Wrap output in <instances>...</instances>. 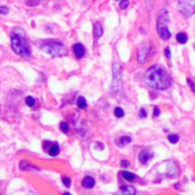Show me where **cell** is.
<instances>
[{
  "mask_svg": "<svg viewBox=\"0 0 195 195\" xmlns=\"http://www.w3.org/2000/svg\"><path fill=\"white\" fill-rule=\"evenodd\" d=\"M144 81L155 90H167L171 86V77L161 66H152L148 69L144 75Z\"/></svg>",
  "mask_w": 195,
  "mask_h": 195,
  "instance_id": "6da1fadb",
  "label": "cell"
},
{
  "mask_svg": "<svg viewBox=\"0 0 195 195\" xmlns=\"http://www.w3.org/2000/svg\"><path fill=\"white\" fill-rule=\"evenodd\" d=\"M11 44L13 51L16 54H19L23 57H30L32 52L30 46L26 40L24 32L20 29H16L11 34Z\"/></svg>",
  "mask_w": 195,
  "mask_h": 195,
  "instance_id": "7a4b0ae2",
  "label": "cell"
},
{
  "mask_svg": "<svg viewBox=\"0 0 195 195\" xmlns=\"http://www.w3.org/2000/svg\"><path fill=\"white\" fill-rule=\"evenodd\" d=\"M168 24V11L162 10V12L159 13L158 20H157V32L159 36L163 40L170 39L171 34L167 28Z\"/></svg>",
  "mask_w": 195,
  "mask_h": 195,
  "instance_id": "3957f363",
  "label": "cell"
},
{
  "mask_svg": "<svg viewBox=\"0 0 195 195\" xmlns=\"http://www.w3.org/2000/svg\"><path fill=\"white\" fill-rule=\"evenodd\" d=\"M42 51H44L46 54L51 55V56H62L66 54L65 48L61 43L56 41H50L46 42L44 45L41 46Z\"/></svg>",
  "mask_w": 195,
  "mask_h": 195,
  "instance_id": "277c9868",
  "label": "cell"
},
{
  "mask_svg": "<svg viewBox=\"0 0 195 195\" xmlns=\"http://www.w3.org/2000/svg\"><path fill=\"white\" fill-rule=\"evenodd\" d=\"M179 12L186 17H189L195 13V1H179L178 2Z\"/></svg>",
  "mask_w": 195,
  "mask_h": 195,
  "instance_id": "5b68a950",
  "label": "cell"
},
{
  "mask_svg": "<svg viewBox=\"0 0 195 195\" xmlns=\"http://www.w3.org/2000/svg\"><path fill=\"white\" fill-rule=\"evenodd\" d=\"M152 157H153V152H152V150L145 149V150H142V152H140L138 159H139V161L141 162L142 165H147L148 160H150Z\"/></svg>",
  "mask_w": 195,
  "mask_h": 195,
  "instance_id": "8992f818",
  "label": "cell"
},
{
  "mask_svg": "<svg viewBox=\"0 0 195 195\" xmlns=\"http://www.w3.org/2000/svg\"><path fill=\"white\" fill-rule=\"evenodd\" d=\"M136 189L132 186H123L116 195H135Z\"/></svg>",
  "mask_w": 195,
  "mask_h": 195,
  "instance_id": "52a82bcc",
  "label": "cell"
},
{
  "mask_svg": "<svg viewBox=\"0 0 195 195\" xmlns=\"http://www.w3.org/2000/svg\"><path fill=\"white\" fill-rule=\"evenodd\" d=\"M73 52H74V55L77 58H82L85 54V48L82 45L81 43H76L73 45Z\"/></svg>",
  "mask_w": 195,
  "mask_h": 195,
  "instance_id": "ba28073f",
  "label": "cell"
},
{
  "mask_svg": "<svg viewBox=\"0 0 195 195\" xmlns=\"http://www.w3.org/2000/svg\"><path fill=\"white\" fill-rule=\"evenodd\" d=\"M95 185V180L92 176H86L82 181V186L87 189H92Z\"/></svg>",
  "mask_w": 195,
  "mask_h": 195,
  "instance_id": "9c48e42d",
  "label": "cell"
},
{
  "mask_svg": "<svg viewBox=\"0 0 195 195\" xmlns=\"http://www.w3.org/2000/svg\"><path fill=\"white\" fill-rule=\"evenodd\" d=\"M93 34H94L95 39H98L103 34V28L100 23H95L94 28H93Z\"/></svg>",
  "mask_w": 195,
  "mask_h": 195,
  "instance_id": "30bf717a",
  "label": "cell"
},
{
  "mask_svg": "<svg viewBox=\"0 0 195 195\" xmlns=\"http://www.w3.org/2000/svg\"><path fill=\"white\" fill-rule=\"evenodd\" d=\"M19 167H20L21 170H24V171H29V170H35V171H37V170H39L38 167H36L35 166L30 164L27 161H21L20 164H19Z\"/></svg>",
  "mask_w": 195,
  "mask_h": 195,
  "instance_id": "8fae6325",
  "label": "cell"
},
{
  "mask_svg": "<svg viewBox=\"0 0 195 195\" xmlns=\"http://www.w3.org/2000/svg\"><path fill=\"white\" fill-rule=\"evenodd\" d=\"M131 142V137L130 136H127V135H124L122 137H120L119 141L117 142V145L120 148H123L124 146H126L128 144H129Z\"/></svg>",
  "mask_w": 195,
  "mask_h": 195,
  "instance_id": "7c38bea8",
  "label": "cell"
},
{
  "mask_svg": "<svg viewBox=\"0 0 195 195\" xmlns=\"http://www.w3.org/2000/svg\"><path fill=\"white\" fill-rule=\"evenodd\" d=\"M176 40L181 44H186L188 41V35L186 32H179L176 35Z\"/></svg>",
  "mask_w": 195,
  "mask_h": 195,
  "instance_id": "4fadbf2b",
  "label": "cell"
},
{
  "mask_svg": "<svg viewBox=\"0 0 195 195\" xmlns=\"http://www.w3.org/2000/svg\"><path fill=\"white\" fill-rule=\"evenodd\" d=\"M59 146H58V144H52L51 146V148H50V149H49V154L51 155V156H56L57 154H59Z\"/></svg>",
  "mask_w": 195,
  "mask_h": 195,
  "instance_id": "5bb4252c",
  "label": "cell"
},
{
  "mask_svg": "<svg viewBox=\"0 0 195 195\" xmlns=\"http://www.w3.org/2000/svg\"><path fill=\"white\" fill-rule=\"evenodd\" d=\"M122 176H123V178L126 179L127 181H133L136 178V175L135 174L131 173L129 171H124L122 172Z\"/></svg>",
  "mask_w": 195,
  "mask_h": 195,
  "instance_id": "9a60e30c",
  "label": "cell"
},
{
  "mask_svg": "<svg viewBox=\"0 0 195 195\" xmlns=\"http://www.w3.org/2000/svg\"><path fill=\"white\" fill-rule=\"evenodd\" d=\"M76 103H77V106L80 109H85L87 107V101L83 96H79Z\"/></svg>",
  "mask_w": 195,
  "mask_h": 195,
  "instance_id": "2e32d148",
  "label": "cell"
},
{
  "mask_svg": "<svg viewBox=\"0 0 195 195\" xmlns=\"http://www.w3.org/2000/svg\"><path fill=\"white\" fill-rule=\"evenodd\" d=\"M147 54H148V50H147V48H143L141 51H140V52H139V54H138V60L141 62V60H142V56H143V61L145 60V58H146V56H147Z\"/></svg>",
  "mask_w": 195,
  "mask_h": 195,
  "instance_id": "e0dca14e",
  "label": "cell"
},
{
  "mask_svg": "<svg viewBox=\"0 0 195 195\" xmlns=\"http://www.w3.org/2000/svg\"><path fill=\"white\" fill-rule=\"evenodd\" d=\"M114 113H115V116L118 117V118L123 117V116H124V114H125V112H124V111H123L120 107L115 108V110H114Z\"/></svg>",
  "mask_w": 195,
  "mask_h": 195,
  "instance_id": "ac0fdd59",
  "label": "cell"
},
{
  "mask_svg": "<svg viewBox=\"0 0 195 195\" xmlns=\"http://www.w3.org/2000/svg\"><path fill=\"white\" fill-rule=\"evenodd\" d=\"M25 102H26V104L29 106V107H32V106L35 104V100H34V98L32 96H27V97H26Z\"/></svg>",
  "mask_w": 195,
  "mask_h": 195,
  "instance_id": "d6986e66",
  "label": "cell"
},
{
  "mask_svg": "<svg viewBox=\"0 0 195 195\" xmlns=\"http://www.w3.org/2000/svg\"><path fill=\"white\" fill-rule=\"evenodd\" d=\"M168 141H170L171 144H176L177 142L179 141V136L176 134H171L168 135Z\"/></svg>",
  "mask_w": 195,
  "mask_h": 195,
  "instance_id": "ffe728a7",
  "label": "cell"
},
{
  "mask_svg": "<svg viewBox=\"0 0 195 195\" xmlns=\"http://www.w3.org/2000/svg\"><path fill=\"white\" fill-rule=\"evenodd\" d=\"M62 182H63V184L66 186L67 188H69L70 183H72V181H70V179L69 178V177H67V176L62 177Z\"/></svg>",
  "mask_w": 195,
  "mask_h": 195,
  "instance_id": "44dd1931",
  "label": "cell"
},
{
  "mask_svg": "<svg viewBox=\"0 0 195 195\" xmlns=\"http://www.w3.org/2000/svg\"><path fill=\"white\" fill-rule=\"evenodd\" d=\"M129 5V0H124V1H120V3H119V6H120V8L122 9V10H125V9H127Z\"/></svg>",
  "mask_w": 195,
  "mask_h": 195,
  "instance_id": "7402d4cb",
  "label": "cell"
},
{
  "mask_svg": "<svg viewBox=\"0 0 195 195\" xmlns=\"http://www.w3.org/2000/svg\"><path fill=\"white\" fill-rule=\"evenodd\" d=\"M60 129L64 132H67L69 130V124H67L66 122H61L60 123Z\"/></svg>",
  "mask_w": 195,
  "mask_h": 195,
  "instance_id": "603a6c76",
  "label": "cell"
},
{
  "mask_svg": "<svg viewBox=\"0 0 195 195\" xmlns=\"http://www.w3.org/2000/svg\"><path fill=\"white\" fill-rule=\"evenodd\" d=\"M139 116H140L141 118H145V117H147V111H146V110H145L144 108H141V109H140V111H139Z\"/></svg>",
  "mask_w": 195,
  "mask_h": 195,
  "instance_id": "cb8c5ba5",
  "label": "cell"
},
{
  "mask_svg": "<svg viewBox=\"0 0 195 195\" xmlns=\"http://www.w3.org/2000/svg\"><path fill=\"white\" fill-rule=\"evenodd\" d=\"M187 81H188V83H189V85L190 88L192 90V92H195V83L191 80L190 78H188V79H187Z\"/></svg>",
  "mask_w": 195,
  "mask_h": 195,
  "instance_id": "d4e9b609",
  "label": "cell"
},
{
  "mask_svg": "<svg viewBox=\"0 0 195 195\" xmlns=\"http://www.w3.org/2000/svg\"><path fill=\"white\" fill-rule=\"evenodd\" d=\"M8 13H9V9L7 7H5V6L0 7V13L4 15V14H7Z\"/></svg>",
  "mask_w": 195,
  "mask_h": 195,
  "instance_id": "484cf974",
  "label": "cell"
},
{
  "mask_svg": "<svg viewBox=\"0 0 195 195\" xmlns=\"http://www.w3.org/2000/svg\"><path fill=\"white\" fill-rule=\"evenodd\" d=\"M121 166L123 167H128L129 166V163L127 160H123V161H121Z\"/></svg>",
  "mask_w": 195,
  "mask_h": 195,
  "instance_id": "4316f807",
  "label": "cell"
},
{
  "mask_svg": "<svg viewBox=\"0 0 195 195\" xmlns=\"http://www.w3.org/2000/svg\"><path fill=\"white\" fill-rule=\"evenodd\" d=\"M165 52H166V56L167 57V58H171V50H170V48H166V50H165Z\"/></svg>",
  "mask_w": 195,
  "mask_h": 195,
  "instance_id": "83f0119b",
  "label": "cell"
},
{
  "mask_svg": "<svg viewBox=\"0 0 195 195\" xmlns=\"http://www.w3.org/2000/svg\"><path fill=\"white\" fill-rule=\"evenodd\" d=\"M160 114V111H159V109L157 108V107H155V109H154V113H153V115L154 116H158V115Z\"/></svg>",
  "mask_w": 195,
  "mask_h": 195,
  "instance_id": "f1b7e54d",
  "label": "cell"
},
{
  "mask_svg": "<svg viewBox=\"0 0 195 195\" xmlns=\"http://www.w3.org/2000/svg\"><path fill=\"white\" fill-rule=\"evenodd\" d=\"M63 195H70V193H69V192H65Z\"/></svg>",
  "mask_w": 195,
  "mask_h": 195,
  "instance_id": "f546056e",
  "label": "cell"
}]
</instances>
